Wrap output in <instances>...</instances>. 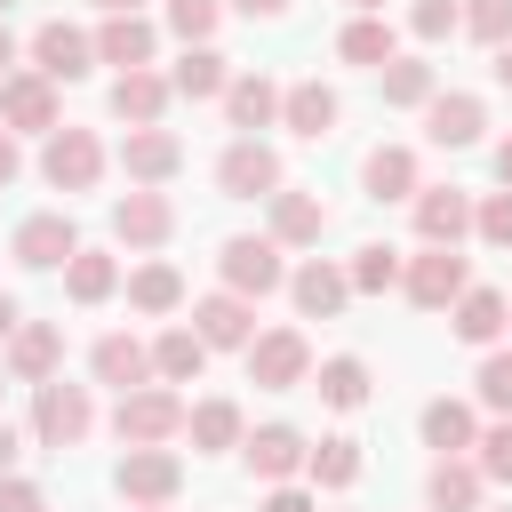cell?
<instances>
[{
    "mask_svg": "<svg viewBox=\"0 0 512 512\" xmlns=\"http://www.w3.org/2000/svg\"><path fill=\"white\" fill-rule=\"evenodd\" d=\"M40 400H32V440L40 448H80L88 440V424H96V400H88V384H64V376H48V384H32Z\"/></svg>",
    "mask_w": 512,
    "mask_h": 512,
    "instance_id": "1",
    "label": "cell"
},
{
    "mask_svg": "<svg viewBox=\"0 0 512 512\" xmlns=\"http://www.w3.org/2000/svg\"><path fill=\"white\" fill-rule=\"evenodd\" d=\"M112 432H120V448H160V440H176V432H184V400H176V392H160V384H136V392H120Z\"/></svg>",
    "mask_w": 512,
    "mask_h": 512,
    "instance_id": "2",
    "label": "cell"
},
{
    "mask_svg": "<svg viewBox=\"0 0 512 512\" xmlns=\"http://www.w3.org/2000/svg\"><path fill=\"white\" fill-rule=\"evenodd\" d=\"M40 176H48L56 192H88V184L104 176V144H96L88 128H48V152H40Z\"/></svg>",
    "mask_w": 512,
    "mask_h": 512,
    "instance_id": "3",
    "label": "cell"
},
{
    "mask_svg": "<svg viewBox=\"0 0 512 512\" xmlns=\"http://www.w3.org/2000/svg\"><path fill=\"white\" fill-rule=\"evenodd\" d=\"M216 184H224L232 200H272V192H280V152L256 144V136H240V144L216 160Z\"/></svg>",
    "mask_w": 512,
    "mask_h": 512,
    "instance_id": "4",
    "label": "cell"
},
{
    "mask_svg": "<svg viewBox=\"0 0 512 512\" xmlns=\"http://www.w3.org/2000/svg\"><path fill=\"white\" fill-rule=\"evenodd\" d=\"M400 280H408V296H416L424 312H448V304L472 288V280H464V256H456V248H432V240H424V256H408Z\"/></svg>",
    "mask_w": 512,
    "mask_h": 512,
    "instance_id": "5",
    "label": "cell"
},
{
    "mask_svg": "<svg viewBox=\"0 0 512 512\" xmlns=\"http://www.w3.org/2000/svg\"><path fill=\"white\" fill-rule=\"evenodd\" d=\"M304 368H312V352H304V336H296V328L248 336V384H264V392H288V384H304Z\"/></svg>",
    "mask_w": 512,
    "mask_h": 512,
    "instance_id": "6",
    "label": "cell"
},
{
    "mask_svg": "<svg viewBox=\"0 0 512 512\" xmlns=\"http://www.w3.org/2000/svg\"><path fill=\"white\" fill-rule=\"evenodd\" d=\"M88 64H96V40H88L80 24H64V16H56V24H40V32H32V72H40V80H80Z\"/></svg>",
    "mask_w": 512,
    "mask_h": 512,
    "instance_id": "7",
    "label": "cell"
},
{
    "mask_svg": "<svg viewBox=\"0 0 512 512\" xmlns=\"http://www.w3.org/2000/svg\"><path fill=\"white\" fill-rule=\"evenodd\" d=\"M224 288L232 296H272L288 272H280V240H224Z\"/></svg>",
    "mask_w": 512,
    "mask_h": 512,
    "instance_id": "8",
    "label": "cell"
},
{
    "mask_svg": "<svg viewBox=\"0 0 512 512\" xmlns=\"http://www.w3.org/2000/svg\"><path fill=\"white\" fill-rule=\"evenodd\" d=\"M112 480H120V496H128V504H168V496L184 488V464H176L168 448H128Z\"/></svg>",
    "mask_w": 512,
    "mask_h": 512,
    "instance_id": "9",
    "label": "cell"
},
{
    "mask_svg": "<svg viewBox=\"0 0 512 512\" xmlns=\"http://www.w3.org/2000/svg\"><path fill=\"white\" fill-rule=\"evenodd\" d=\"M112 232H120L128 248H160V240L176 232V208H168L152 184H136L128 200H112Z\"/></svg>",
    "mask_w": 512,
    "mask_h": 512,
    "instance_id": "10",
    "label": "cell"
},
{
    "mask_svg": "<svg viewBox=\"0 0 512 512\" xmlns=\"http://www.w3.org/2000/svg\"><path fill=\"white\" fill-rule=\"evenodd\" d=\"M72 248H80L72 216H24V224H16V264H24V272H56V264H72Z\"/></svg>",
    "mask_w": 512,
    "mask_h": 512,
    "instance_id": "11",
    "label": "cell"
},
{
    "mask_svg": "<svg viewBox=\"0 0 512 512\" xmlns=\"http://www.w3.org/2000/svg\"><path fill=\"white\" fill-rule=\"evenodd\" d=\"M120 168L136 176V184H168L176 168H184V144L152 120V128H128V144H120Z\"/></svg>",
    "mask_w": 512,
    "mask_h": 512,
    "instance_id": "12",
    "label": "cell"
},
{
    "mask_svg": "<svg viewBox=\"0 0 512 512\" xmlns=\"http://www.w3.org/2000/svg\"><path fill=\"white\" fill-rule=\"evenodd\" d=\"M416 232H424L432 248H456V240L472 232V200H464L456 184H432V192H416Z\"/></svg>",
    "mask_w": 512,
    "mask_h": 512,
    "instance_id": "13",
    "label": "cell"
},
{
    "mask_svg": "<svg viewBox=\"0 0 512 512\" xmlns=\"http://www.w3.org/2000/svg\"><path fill=\"white\" fill-rule=\"evenodd\" d=\"M192 328H200V344H208V352H216V344H240V352H248L256 312H248V296H232V288H224V296H200V304H192Z\"/></svg>",
    "mask_w": 512,
    "mask_h": 512,
    "instance_id": "14",
    "label": "cell"
},
{
    "mask_svg": "<svg viewBox=\"0 0 512 512\" xmlns=\"http://www.w3.org/2000/svg\"><path fill=\"white\" fill-rule=\"evenodd\" d=\"M240 456H248L256 480H288V472H304V432L296 424H264V432L240 440Z\"/></svg>",
    "mask_w": 512,
    "mask_h": 512,
    "instance_id": "15",
    "label": "cell"
},
{
    "mask_svg": "<svg viewBox=\"0 0 512 512\" xmlns=\"http://www.w3.org/2000/svg\"><path fill=\"white\" fill-rule=\"evenodd\" d=\"M56 360H64V336H56L48 320H16V336H8V368H16L24 384H48Z\"/></svg>",
    "mask_w": 512,
    "mask_h": 512,
    "instance_id": "16",
    "label": "cell"
},
{
    "mask_svg": "<svg viewBox=\"0 0 512 512\" xmlns=\"http://www.w3.org/2000/svg\"><path fill=\"white\" fill-rule=\"evenodd\" d=\"M0 120L8 128H56V80H40V72L0 80Z\"/></svg>",
    "mask_w": 512,
    "mask_h": 512,
    "instance_id": "17",
    "label": "cell"
},
{
    "mask_svg": "<svg viewBox=\"0 0 512 512\" xmlns=\"http://www.w3.org/2000/svg\"><path fill=\"white\" fill-rule=\"evenodd\" d=\"M224 120H232V128H248V136H256V128H272V120H280V88H272L264 72L224 80Z\"/></svg>",
    "mask_w": 512,
    "mask_h": 512,
    "instance_id": "18",
    "label": "cell"
},
{
    "mask_svg": "<svg viewBox=\"0 0 512 512\" xmlns=\"http://www.w3.org/2000/svg\"><path fill=\"white\" fill-rule=\"evenodd\" d=\"M288 296H296V312H304V320H336V312H344V296H352V280H344L336 264H320V256H312V264L288 280Z\"/></svg>",
    "mask_w": 512,
    "mask_h": 512,
    "instance_id": "19",
    "label": "cell"
},
{
    "mask_svg": "<svg viewBox=\"0 0 512 512\" xmlns=\"http://www.w3.org/2000/svg\"><path fill=\"white\" fill-rule=\"evenodd\" d=\"M96 64H120V72H136V64H152V24L128 8V16H104V32H96Z\"/></svg>",
    "mask_w": 512,
    "mask_h": 512,
    "instance_id": "20",
    "label": "cell"
},
{
    "mask_svg": "<svg viewBox=\"0 0 512 512\" xmlns=\"http://www.w3.org/2000/svg\"><path fill=\"white\" fill-rule=\"evenodd\" d=\"M280 120H288L296 136H312V144H320V136L336 128V88H328V80H296V88L280 96Z\"/></svg>",
    "mask_w": 512,
    "mask_h": 512,
    "instance_id": "21",
    "label": "cell"
},
{
    "mask_svg": "<svg viewBox=\"0 0 512 512\" xmlns=\"http://www.w3.org/2000/svg\"><path fill=\"white\" fill-rule=\"evenodd\" d=\"M480 128H488L480 96H432L424 104V136L432 144H480Z\"/></svg>",
    "mask_w": 512,
    "mask_h": 512,
    "instance_id": "22",
    "label": "cell"
},
{
    "mask_svg": "<svg viewBox=\"0 0 512 512\" xmlns=\"http://www.w3.org/2000/svg\"><path fill=\"white\" fill-rule=\"evenodd\" d=\"M160 104H168V80H160V72H144V64H136V72H120V80H112V112H120L128 128H152V120H160Z\"/></svg>",
    "mask_w": 512,
    "mask_h": 512,
    "instance_id": "23",
    "label": "cell"
},
{
    "mask_svg": "<svg viewBox=\"0 0 512 512\" xmlns=\"http://www.w3.org/2000/svg\"><path fill=\"white\" fill-rule=\"evenodd\" d=\"M328 232V208L312 200V192H272V240L280 248H304V240H320Z\"/></svg>",
    "mask_w": 512,
    "mask_h": 512,
    "instance_id": "24",
    "label": "cell"
},
{
    "mask_svg": "<svg viewBox=\"0 0 512 512\" xmlns=\"http://www.w3.org/2000/svg\"><path fill=\"white\" fill-rule=\"evenodd\" d=\"M448 328H456L464 344H496V336H504V296H496V288H464V296L448 304Z\"/></svg>",
    "mask_w": 512,
    "mask_h": 512,
    "instance_id": "25",
    "label": "cell"
},
{
    "mask_svg": "<svg viewBox=\"0 0 512 512\" xmlns=\"http://www.w3.org/2000/svg\"><path fill=\"white\" fill-rule=\"evenodd\" d=\"M200 368H208L200 328H168V336L152 344V376H160V384H200Z\"/></svg>",
    "mask_w": 512,
    "mask_h": 512,
    "instance_id": "26",
    "label": "cell"
},
{
    "mask_svg": "<svg viewBox=\"0 0 512 512\" xmlns=\"http://www.w3.org/2000/svg\"><path fill=\"white\" fill-rule=\"evenodd\" d=\"M224 80H232V72H224V56H216L208 40H192V48L176 56V72H168V88L192 96V104H200V96H224Z\"/></svg>",
    "mask_w": 512,
    "mask_h": 512,
    "instance_id": "27",
    "label": "cell"
},
{
    "mask_svg": "<svg viewBox=\"0 0 512 512\" xmlns=\"http://www.w3.org/2000/svg\"><path fill=\"white\" fill-rule=\"evenodd\" d=\"M120 288V264L104 256V248H72V264H64V296L72 304H104Z\"/></svg>",
    "mask_w": 512,
    "mask_h": 512,
    "instance_id": "28",
    "label": "cell"
},
{
    "mask_svg": "<svg viewBox=\"0 0 512 512\" xmlns=\"http://www.w3.org/2000/svg\"><path fill=\"white\" fill-rule=\"evenodd\" d=\"M96 384H120V392L152 384V352H144L136 336H104V344H96Z\"/></svg>",
    "mask_w": 512,
    "mask_h": 512,
    "instance_id": "29",
    "label": "cell"
},
{
    "mask_svg": "<svg viewBox=\"0 0 512 512\" xmlns=\"http://www.w3.org/2000/svg\"><path fill=\"white\" fill-rule=\"evenodd\" d=\"M392 48H400V32H392L384 16H352V24L336 32V56H344V64H392Z\"/></svg>",
    "mask_w": 512,
    "mask_h": 512,
    "instance_id": "30",
    "label": "cell"
},
{
    "mask_svg": "<svg viewBox=\"0 0 512 512\" xmlns=\"http://www.w3.org/2000/svg\"><path fill=\"white\" fill-rule=\"evenodd\" d=\"M360 176H368L376 200H408V192H416V152H408V144H376Z\"/></svg>",
    "mask_w": 512,
    "mask_h": 512,
    "instance_id": "31",
    "label": "cell"
},
{
    "mask_svg": "<svg viewBox=\"0 0 512 512\" xmlns=\"http://www.w3.org/2000/svg\"><path fill=\"white\" fill-rule=\"evenodd\" d=\"M432 512H480V464L440 456L432 464Z\"/></svg>",
    "mask_w": 512,
    "mask_h": 512,
    "instance_id": "32",
    "label": "cell"
},
{
    "mask_svg": "<svg viewBox=\"0 0 512 512\" xmlns=\"http://www.w3.org/2000/svg\"><path fill=\"white\" fill-rule=\"evenodd\" d=\"M424 440H432L440 456H464V448L480 440V424H472L464 400H432V408H424Z\"/></svg>",
    "mask_w": 512,
    "mask_h": 512,
    "instance_id": "33",
    "label": "cell"
},
{
    "mask_svg": "<svg viewBox=\"0 0 512 512\" xmlns=\"http://www.w3.org/2000/svg\"><path fill=\"white\" fill-rule=\"evenodd\" d=\"M184 432H192V448H240V408L200 400V408H184Z\"/></svg>",
    "mask_w": 512,
    "mask_h": 512,
    "instance_id": "34",
    "label": "cell"
},
{
    "mask_svg": "<svg viewBox=\"0 0 512 512\" xmlns=\"http://www.w3.org/2000/svg\"><path fill=\"white\" fill-rule=\"evenodd\" d=\"M304 472H312L320 488H352V480H360V440H344V432H336V440L304 448Z\"/></svg>",
    "mask_w": 512,
    "mask_h": 512,
    "instance_id": "35",
    "label": "cell"
},
{
    "mask_svg": "<svg viewBox=\"0 0 512 512\" xmlns=\"http://www.w3.org/2000/svg\"><path fill=\"white\" fill-rule=\"evenodd\" d=\"M128 304H136V312H176V304H184L176 264H144V272H128Z\"/></svg>",
    "mask_w": 512,
    "mask_h": 512,
    "instance_id": "36",
    "label": "cell"
},
{
    "mask_svg": "<svg viewBox=\"0 0 512 512\" xmlns=\"http://www.w3.org/2000/svg\"><path fill=\"white\" fill-rule=\"evenodd\" d=\"M320 400H328V408H360V400H368V368H360L352 352L320 360Z\"/></svg>",
    "mask_w": 512,
    "mask_h": 512,
    "instance_id": "37",
    "label": "cell"
},
{
    "mask_svg": "<svg viewBox=\"0 0 512 512\" xmlns=\"http://www.w3.org/2000/svg\"><path fill=\"white\" fill-rule=\"evenodd\" d=\"M376 72H384V104H432V64L392 56V64H376Z\"/></svg>",
    "mask_w": 512,
    "mask_h": 512,
    "instance_id": "38",
    "label": "cell"
},
{
    "mask_svg": "<svg viewBox=\"0 0 512 512\" xmlns=\"http://www.w3.org/2000/svg\"><path fill=\"white\" fill-rule=\"evenodd\" d=\"M344 280H352L360 296H384V288L400 280V248H384V240H368V248L352 256V272H344Z\"/></svg>",
    "mask_w": 512,
    "mask_h": 512,
    "instance_id": "39",
    "label": "cell"
},
{
    "mask_svg": "<svg viewBox=\"0 0 512 512\" xmlns=\"http://www.w3.org/2000/svg\"><path fill=\"white\" fill-rule=\"evenodd\" d=\"M464 32H472V40H488V48H496V40H512V0H464Z\"/></svg>",
    "mask_w": 512,
    "mask_h": 512,
    "instance_id": "40",
    "label": "cell"
},
{
    "mask_svg": "<svg viewBox=\"0 0 512 512\" xmlns=\"http://www.w3.org/2000/svg\"><path fill=\"white\" fill-rule=\"evenodd\" d=\"M456 24H464L456 0H416V8H408V32H416V40H448Z\"/></svg>",
    "mask_w": 512,
    "mask_h": 512,
    "instance_id": "41",
    "label": "cell"
},
{
    "mask_svg": "<svg viewBox=\"0 0 512 512\" xmlns=\"http://www.w3.org/2000/svg\"><path fill=\"white\" fill-rule=\"evenodd\" d=\"M216 16H224L216 0H168V24H176V40H184V48H192V40H208V32H216Z\"/></svg>",
    "mask_w": 512,
    "mask_h": 512,
    "instance_id": "42",
    "label": "cell"
},
{
    "mask_svg": "<svg viewBox=\"0 0 512 512\" xmlns=\"http://www.w3.org/2000/svg\"><path fill=\"white\" fill-rule=\"evenodd\" d=\"M472 448H480V480H512V416H504V424H488Z\"/></svg>",
    "mask_w": 512,
    "mask_h": 512,
    "instance_id": "43",
    "label": "cell"
},
{
    "mask_svg": "<svg viewBox=\"0 0 512 512\" xmlns=\"http://www.w3.org/2000/svg\"><path fill=\"white\" fill-rule=\"evenodd\" d=\"M472 232H480L488 248H512V192H496V200H480V208H472Z\"/></svg>",
    "mask_w": 512,
    "mask_h": 512,
    "instance_id": "44",
    "label": "cell"
},
{
    "mask_svg": "<svg viewBox=\"0 0 512 512\" xmlns=\"http://www.w3.org/2000/svg\"><path fill=\"white\" fill-rule=\"evenodd\" d=\"M480 400L512 416V352H488V360H480Z\"/></svg>",
    "mask_w": 512,
    "mask_h": 512,
    "instance_id": "45",
    "label": "cell"
},
{
    "mask_svg": "<svg viewBox=\"0 0 512 512\" xmlns=\"http://www.w3.org/2000/svg\"><path fill=\"white\" fill-rule=\"evenodd\" d=\"M0 512H48V504H40V488H32V480L0 472Z\"/></svg>",
    "mask_w": 512,
    "mask_h": 512,
    "instance_id": "46",
    "label": "cell"
},
{
    "mask_svg": "<svg viewBox=\"0 0 512 512\" xmlns=\"http://www.w3.org/2000/svg\"><path fill=\"white\" fill-rule=\"evenodd\" d=\"M264 512H320L304 488H288V480H272V496H264Z\"/></svg>",
    "mask_w": 512,
    "mask_h": 512,
    "instance_id": "47",
    "label": "cell"
},
{
    "mask_svg": "<svg viewBox=\"0 0 512 512\" xmlns=\"http://www.w3.org/2000/svg\"><path fill=\"white\" fill-rule=\"evenodd\" d=\"M16 168H24V152H16V136L0 128V184H16Z\"/></svg>",
    "mask_w": 512,
    "mask_h": 512,
    "instance_id": "48",
    "label": "cell"
},
{
    "mask_svg": "<svg viewBox=\"0 0 512 512\" xmlns=\"http://www.w3.org/2000/svg\"><path fill=\"white\" fill-rule=\"evenodd\" d=\"M488 72H496V80L512 88V40H496V64H488Z\"/></svg>",
    "mask_w": 512,
    "mask_h": 512,
    "instance_id": "49",
    "label": "cell"
},
{
    "mask_svg": "<svg viewBox=\"0 0 512 512\" xmlns=\"http://www.w3.org/2000/svg\"><path fill=\"white\" fill-rule=\"evenodd\" d=\"M232 8H240V16H280L288 0H232Z\"/></svg>",
    "mask_w": 512,
    "mask_h": 512,
    "instance_id": "50",
    "label": "cell"
},
{
    "mask_svg": "<svg viewBox=\"0 0 512 512\" xmlns=\"http://www.w3.org/2000/svg\"><path fill=\"white\" fill-rule=\"evenodd\" d=\"M16 320H24V312H16V296H0V336H16Z\"/></svg>",
    "mask_w": 512,
    "mask_h": 512,
    "instance_id": "51",
    "label": "cell"
},
{
    "mask_svg": "<svg viewBox=\"0 0 512 512\" xmlns=\"http://www.w3.org/2000/svg\"><path fill=\"white\" fill-rule=\"evenodd\" d=\"M496 176H504V192H512V136L496 144Z\"/></svg>",
    "mask_w": 512,
    "mask_h": 512,
    "instance_id": "52",
    "label": "cell"
},
{
    "mask_svg": "<svg viewBox=\"0 0 512 512\" xmlns=\"http://www.w3.org/2000/svg\"><path fill=\"white\" fill-rule=\"evenodd\" d=\"M8 464H16V432L0 424V472H8Z\"/></svg>",
    "mask_w": 512,
    "mask_h": 512,
    "instance_id": "53",
    "label": "cell"
},
{
    "mask_svg": "<svg viewBox=\"0 0 512 512\" xmlns=\"http://www.w3.org/2000/svg\"><path fill=\"white\" fill-rule=\"evenodd\" d=\"M8 64H16V40H8V24H0V72H8Z\"/></svg>",
    "mask_w": 512,
    "mask_h": 512,
    "instance_id": "54",
    "label": "cell"
},
{
    "mask_svg": "<svg viewBox=\"0 0 512 512\" xmlns=\"http://www.w3.org/2000/svg\"><path fill=\"white\" fill-rule=\"evenodd\" d=\"M96 8H104V16H128V8H136V0H96Z\"/></svg>",
    "mask_w": 512,
    "mask_h": 512,
    "instance_id": "55",
    "label": "cell"
},
{
    "mask_svg": "<svg viewBox=\"0 0 512 512\" xmlns=\"http://www.w3.org/2000/svg\"><path fill=\"white\" fill-rule=\"evenodd\" d=\"M352 8H368V16H376V8H384V0H352Z\"/></svg>",
    "mask_w": 512,
    "mask_h": 512,
    "instance_id": "56",
    "label": "cell"
},
{
    "mask_svg": "<svg viewBox=\"0 0 512 512\" xmlns=\"http://www.w3.org/2000/svg\"><path fill=\"white\" fill-rule=\"evenodd\" d=\"M504 328H512V304H504Z\"/></svg>",
    "mask_w": 512,
    "mask_h": 512,
    "instance_id": "57",
    "label": "cell"
},
{
    "mask_svg": "<svg viewBox=\"0 0 512 512\" xmlns=\"http://www.w3.org/2000/svg\"><path fill=\"white\" fill-rule=\"evenodd\" d=\"M136 512H160V504H136Z\"/></svg>",
    "mask_w": 512,
    "mask_h": 512,
    "instance_id": "58",
    "label": "cell"
},
{
    "mask_svg": "<svg viewBox=\"0 0 512 512\" xmlns=\"http://www.w3.org/2000/svg\"><path fill=\"white\" fill-rule=\"evenodd\" d=\"M0 8H8V0H0Z\"/></svg>",
    "mask_w": 512,
    "mask_h": 512,
    "instance_id": "59",
    "label": "cell"
}]
</instances>
